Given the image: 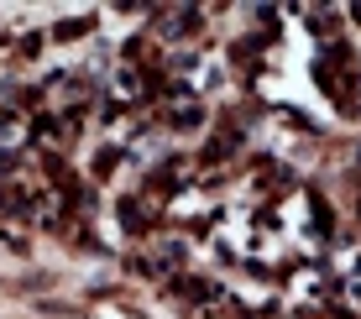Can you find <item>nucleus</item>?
Segmentation results:
<instances>
[{
    "label": "nucleus",
    "instance_id": "obj_1",
    "mask_svg": "<svg viewBox=\"0 0 361 319\" xmlns=\"http://www.w3.org/2000/svg\"><path fill=\"white\" fill-rule=\"evenodd\" d=\"M21 142V120H0V146H16Z\"/></svg>",
    "mask_w": 361,
    "mask_h": 319
}]
</instances>
